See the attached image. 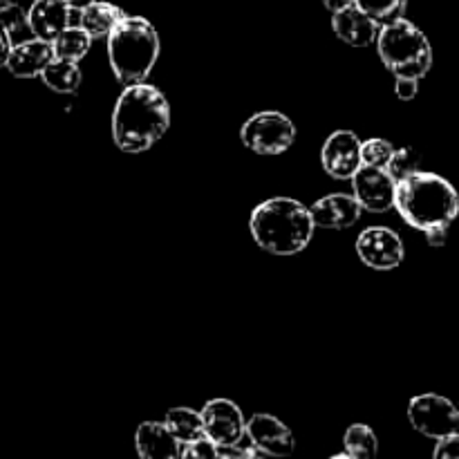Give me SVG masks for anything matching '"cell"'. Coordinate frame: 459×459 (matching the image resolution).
<instances>
[{"instance_id":"83f0119b","label":"cell","mask_w":459,"mask_h":459,"mask_svg":"<svg viewBox=\"0 0 459 459\" xmlns=\"http://www.w3.org/2000/svg\"><path fill=\"white\" fill-rule=\"evenodd\" d=\"M433 459H459V433L446 435V437L437 439Z\"/></svg>"},{"instance_id":"5bb4252c","label":"cell","mask_w":459,"mask_h":459,"mask_svg":"<svg viewBox=\"0 0 459 459\" xmlns=\"http://www.w3.org/2000/svg\"><path fill=\"white\" fill-rule=\"evenodd\" d=\"M72 9L67 7L65 0H34L27 12V27L31 36L52 43L63 30L70 27Z\"/></svg>"},{"instance_id":"9c48e42d","label":"cell","mask_w":459,"mask_h":459,"mask_svg":"<svg viewBox=\"0 0 459 459\" xmlns=\"http://www.w3.org/2000/svg\"><path fill=\"white\" fill-rule=\"evenodd\" d=\"M357 254L363 264L377 272H390L403 263V242L399 233L388 227H370L359 236Z\"/></svg>"},{"instance_id":"3957f363","label":"cell","mask_w":459,"mask_h":459,"mask_svg":"<svg viewBox=\"0 0 459 459\" xmlns=\"http://www.w3.org/2000/svg\"><path fill=\"white\" fill-rule=\"evenodd\" d=\"M394 209L412 229L420 231L451 227L459 213V195L455 186L442 175L420 170L397 184Z\"/></svg>"},{"instance_id":"7c38bea8","label":"cell","mask_w":459,"mask_h":459,"mask_svg":"<svg viewBox=\"0 0 459 459\" xmlns=\"http://www.w3.org/2000/svg\"><path fill=\"white\" fill-rule=\"evenodd\" d=\"M321 161L330 178L352 179L361 169V139L352 130H336L323 143Z\"/></svg>"},{"instance_id":"f546056e","label":"cell","mask_w":459,"mask_h":459,"mask_svg":"<svg viewBox=\"0 0 459 459\" xmlns=\"http://www.w3.org/2000/svg\"><path fill=\"white\" fill-rule=\"evenodd\" d=\"M424 233H426V240H429V245L433 247V249H442V247L446 245L448 227H433Z\"/></svg>"},{"instance_id":"5b68a950","label":"cell","mask_w":459,"mask_h":459,"mask_svg":"<svg viewBox=\"0 0 459 459\" xmlns=\"http://www.w3.org/2000/svg\"><path fill=\"white\" fill-rule=\"evenodd\" d=\"M375 43L379 48L381 61L394 76H408V79L420 81L430 72L433 48L415 22L399 18L388 25H381Z\"/></svg>"},{"instance_id":"ac0fdd59","label":"cell","mask_w":459,"mask_h":459,"mask_svg":"<svg viewBox=\"0 0 459 459\" xmlns=\"http://www.w3.org/2000/svg\"><path fill=\"white\" fill-rule=\"evenodd\" d=\"M79 13V27L90 39H103V36H108L115 30L117 22L126 16L121 12V7H117L112 3H101V0H94L92 4L81 9Z\"/></svg>"},{"instance_id":"484cf974","label":"cell","mask_w":459,"mask_h":459,"mask_svg":"<svg viewBox=\"0 0 459 459\" xmlns=\"http://www.w3.org/2000/svg\"><path fill=\"white\" fill-rule=\"evenodd\" d=\"M0 22L7 27L13 43H16L18 36L30 31V27H27V12H22L21 4L9 3V0H0Z\"/></svg>"},{"instance_id":"2e32d148","label":"cell","mask_w":459,"mask_h":459,"mask_svg":"<svg viewBox=\"0 0 459 459\" xmlns=\"http://www.w3.org/2000/svg\"><path fill=\"white\" fill-rule=\"evenodd\" d=\"M332 30L343 43L352 45V48H368L377 40L381 25L372 21L368 13H363L357 4H350V7L332 13Z\"/></svg>"},{"instance_id":"9a60e30c","label":"cell","mask_w":459,"mask_h":459,"mask_svg":"<svg viewBox=\"0 0 459 459\" xmlns=\"http://www.w3.org/2000/svg\"><path fill=\"white\" fill-rule=\"evenodd\" d=\"M49 61H54L52 43L31 36L21 43H13L4 67L18 79H34V76H40V72L49 65Z\"/></svg>"},{"instance_id":"d6a6232c","label":"cell","mask_w":459,"mask_h":459,"mask_svg":"<svg viewBox=\"0 0 459 459\" xmlns=\"http://www.w3.org/2000/svg\"><path fill=\"white\" fill-rule=\"evenodd\" d=\"M67 7L72 9V12H81V9H85L88 4H92L94 0H65Z\"/></svg>"},{"instance_id":"d6986e66","label":"cell","mask_w":459,"mask_h":459,"mask_svg":"<svg viewBox=\"0 0 459 459\" xmlns=\"http://www.w3.org/2000/svg\"><path fill=\"white\" fill-rule=\"evenodd\" d=\"M164 424L182 446L204 437V421H202V415L191 411V408H173V411L166 412Z\"/></svg>"},{"instance_id":"ffe728a7","label":"cell","mask_w":459,"mask_h":459,"mask_svg":"<svg viewBox=\"0 0 459 459\" xmlns=\"http://www.w3.org/2000/svg\"><path fill=\"white\" fill-rule=\"evenodd\" d=\"M45 85L58 94H76L81 88V70L74 61L56 58L49 61V65L40 72Z\"/></svg>"},{"instance_id":"7a4b0ae2","label":"cell","mask_w":459,"mask_h":459,"mask_svg":"<svg viewBox=\"0 0 459 459\" xmlns=\"http://www.w3.org/2000/svg\"><path fill=\"white\" fill-rule=\"evenodd\" d=\"M249 229L260 249L273 255H294L307 249L314 236L309 206L291 197H272L254 209Z\"/></svg>"},{"instance_id":"cb8c5ba5","label":"cell","mask_w":459,"mask_h":459,"mask_svg":"<svg viewBox=\"0 0 459 459\" xmlns=\"http://www.w3.org/2000/svg\"><path fill=\"white\" fill-rule=\"evenodd\" d=\"M421 170V157L415 148H399V151L393 152L390 161L385 164V173L394 179V184L403 182V179L412 178L415 173Z\"/></svg>"},{"instance_id":"d4e9b609","label":"cell","mask_w":459,"mask_h":459,"mask_svg":"<svg viewBox=\"0 0 459 459\" xmlns=\"http://www.w3.org/2000/svg\"><path fill=\"white\" fill-rule=\"evenodd\" d=\"M394 146L388 139H368L361 142V166H372V169H385V164L393 157Z\"/></svg>"},{"instance_id":"e0dca14e","label":"cell","mask_w":459,"mask_h":459,"mask_svg":"<svg viewBox=\"0 0 459 459\" xmlns=\"http://www.w3.org/2000/svg\"><path fill=\"white\" fill-rule=\"evenodd\" d=\"M139 459H179L182 444L170 435L164 421H143L134 433Z\"/></svg>"},{"instance_id":"44dd1931","label":"cell","mask_w":459,"mask_h":459,"mask_svg":"<svg viewBox=\"0 0 459 459\" xmlns=\"http://www.w3.org/2000/svg\"><path fill=\"white\" fill-rule=\"evenodd\" d=\"M90 43H92V39H90V36L85 34L79 25L76 27L70 25L67 30H63L61 34L52 40L54 56L79 63L81 58L90 52Z\"/></svg>"},{"instance_id":"ba28073f","label":"cell","mask_w":459,"mask_h":459,"mask_svg":"<svg viewBox=\"0 0 459 459\" xmlns=\"http://www.w3.org/2000/svg\"><path fill=\"white\" fill-rule=\"evenodd\" d=\"M204 437L218 448L240 446L247 435V420L240 408L231 399H213L202 408Z\"/></svg>"},{"instance_id":"7402d4cb","label":"cell","mask_w":459,"mask_h":459,"mask_svg":"<svg viewBox=\"0 0 459 459\" xmlns=\"http://www.w3.org/2000/svg\"><path fill=\"white\" fill-rule=\"evenodd\" d=\"M343 446L352 459H375L379 453V439L370 426L354 424L345 430Z\"/></svg>"},{"instance_id":"f1b7e54d","label":"cell","mask_w":459,"mask_h":459,"mask_svg":"<svg viewBox=\"0 0 459 459\" xmlns=\"http://www.w3.org/2000/svg\"><path fill=\"white\" fill-rule=\"evenodd\" d=\"M420 92V81L408 79V76H397V83H394V94H397L402 101H411Z\"/></svg>"},{"instance_id":"277c9868","label":"cell","mask_w":459,"mask_h":459,"mask_svg":"<svg viewBox=\"0 0 459 459\" xmlns=\"http://www.w3.org/2000/svg\"><path fill=\"white\" fill-rule=\"evenodd\" d=\"M108 58L124 85L143 83L160 58V34L142 16H124L108 34Z\"/></svg>"},{"instance_id":"30bf717a","label":"cell","mask_w":459,"mask_h":459,"mask_svg":"<svg viewBox=\"0 0 459 459\" xmlns=\"http://www.w3.org/2000/svg\"><path fill=\"white\" fill-rule=\"evenodd\" d=\"M352 191L363 211L370 213H385L394 206V193L397 184L385 173V169H372L361 166L352 175Z\"/></svg>"},{"instance_id":"836d02e7","label":"cell","mask_w":459,"mask_h":459,"mask_svg":"<svg viewBox=\"0 0 459 459\" xmlns=\"http://www.w3.org/2000/svg\"><path fill=\"white\" fill-rule=\"evenodd\" d=\"M330 459H352L348 455V453H341V455H334V457H330Z\"/></svg>"},{"instance_id":"8fae6325","label":"cell","mask_w":459,"mask_h":459,"mask_svg":"<svg viewBox=\"0 0 459 459\" xmlns=\"http://www.w3.org/2000/svg\"><path fill=\"white\" fill-rule=\"evenodd\" d=\"M247 437H249L251 446L263 453L264 457H290L296 448V439L290 426L282 424L278 417L264 415V412H258L247 421Z\"/></svg>"},{"instance_id":"4fadbf2b","label":"cell","mask_w":459,"mask_h":459,"mask_svg":"<svg viewBox=\"0 0 459 459\" xmlns=\"http://www.w3.org/2000/svg\"><path fill=\"white\" fill-rule=\"evenodd\" d=\"M361 204L354 195L334 193V195L321 197L309 206L314 227L321 229H350L361 218Z\"/></svg>"},{"instance_id":"1f68e13d","label":"cell","mask_w":459,"mask_h":459,"mask_svg":"<svg viewBox=\"0 0 459 459\" xmlns=\"http://www.w3.org/2000/svg\"><path fill=\"white\" fill-rule=\"evenodd\" d=\"M323 3H325V7L334 13V12H341V9L350 7V4H354V0H323Z\"/></svg>"},{"instance_id":"4316f807","label":"cell","mask_w":459,"mask_h":459,"mask_svg":"<svg viewBox=\"0 0 459 459\" xmlns=\"http://www.w3.org/2000/svg\"><path fill=\"white\" fill-rule=\"evenodd\" d=\"M179 459H220V448L211 439L202 437L197 442L184 444Z\"/></svg>"},{"instance_id":"4dcf8cb0","label":"cell","mask_w":459,"mask_h":459,"mask_svg":"<svg viewBox=\"0 0 459 459\" xmlns=\"http://www.w3.org/2000/svg\"><path fill=\"white\" fill-rule=\"evenodd\" d=\"M12 48H13L12 36H9L7 27L0 22V67L7 65V58H9V52H12Z\"/></svg>"},{"instance_id":"52a82bcc","label":"cell","mask_w":459,"mask_h":459,"mask_svg":"<svg viewBox=\"0 0 459 459\" xmlns=\"http://www.w3.org/2000/svg\"><path fill=\"white\" fill-rule=\"evenodd\" d=\"M408 421L417 433L430 439H442L459 430V411L442 394H420L408 403Z\"/></svg>"},{"instance_id":"6da1fadb","label":"cell","mask_w":459,"mask_h":459,"mask_svg":"<svg viewBox=\"0 0 459 459\" xmlns=\"http://www.w3.org/2000/svg\"><path fill=\"white\" fill-rule=\"evenodd\" d=\"M169 126V99L155 85H128L117 99L112 112V139L124 152L148 151L164 137Z\"/></svg>"},{"instance_id":"603a6c76","label":"cell","mask_w":459,"mask_h":459,"mask_svg":"<svg viewBox=\"0 0 459 459\" xmlns=\"http://www.w3.org/2000/svg\"><path fill=\"white\" fill-rule=\"evenodd\" d=\"M354 4L379 25L399 21L408 9V0H354Z\"/></svg>"},{"instance_id":"8992f818","label":"cell","mask_w":459,"mask_h":459,"mask_svg":"<svg viewBox=\"0 0 459 459\" xmlns=\"http://www.w3.org/2000/svg\"><path fill=\"white\" fill-rule=\"evenodd\" d=\"M240 139L255 155L273 157L290 151L296 139V128L287 115L267 110L245 121L240 128Z\"/></svg>"}]
</instances>
